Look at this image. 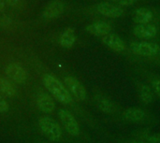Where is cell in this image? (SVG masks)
<instances>
[{"mask_svg":"<svg viewBox=\"0 0 160 143\" xmlns=\"http://www.w3.org/2000/svg\"><path fill=\"white\" fill-rule=\"evenodd\" d=\"M42 81L50 95L58 102L64 105H71L73 103V97L68 88L54 75L50 73L44 74L42 77Z\"/></svg>","mask_w":160,"mask_h":143,"instance_id":"cell-1","label":"cell"},{"mask_svg":"<svg viewBox=\"0 0 160 143\" xmlns=\"http://www.w3.org/2000/svg\"><path fill=\"white\" fill-rule=\"evenodd\" d=\"M38 126L41 133L53 142L59 141L63 137L62 126L53 118L50 116H42L38 121Z\"/></svg>","mask_w":160,"mask_h":143,"instance_id":"cell-2","label":"cell"},{"mask_svg":"<svg viewBox=\"0 0 160 143\" xmlns=\"http://www.w3.org/2000/svg\"><path fill=\"white\" fill-rule=\"evenodd\" d=\"M61 126L71 137H78L81 134V126L76 117L67 109H60L57 112Z\"/></svg>","mask_w":160,"mask_h":143,"instance_id":"cell-3","label":"cell"},{"mask_svg":"<svg viewBox=\"0 0 160 143\" xmlns=\"http://www.w3.org/2000/svg\"><path fill=\"white\" fill-rule=\"evenodd\" d=\"M130 51L142 57H155L160 53V46L147 41H134L130 44Z\"/></svg>","mask_w":160,"mask_h":143,"instance_id":"cell-4","label":"cell"},{"mask_svg":"<svg viewBox=\"0 0 160 143\" xmlns=\"http://www.w3.org/2000/svg\"><path fill=\"white\" fill-rule=\"evenodd\" d=\"M64 84L68 88V92L78 101H85L87 99V91L83 84L75 77L67 76L64 79Z\"/></svg>","mask_w":160,"mask_h":143,"instance_id":"cell-5","label":"cell"},{"mask_svg":"<svg viewBox=\"0 0 160 143\" xmlns=\"http://www.w3.org/2000/svg\"><path fill=\"white\" fill-rule=\"evenodd\" d=\"M5 72H6L7 78L10 80L12 82L17 83V84L24 83L28 78L26 69L23 67L22 65L19 63L8 64L5 68Z\"/></svg>","mask_w":160,"mask_h":143,"instance_id":"cell-6","label":"cell"},{"mask_svg":"<svg viewBox=\"0 0 160 143\" xmlns=\"http://www.w3.org/2000/svg\"><path fill=\"white\" fill-rule=\"evenodd\" d=\"M65 11V3L61 0L51 1L43 9L42 16L46 20H53L60 17Z\"/></svg>","mask_w":160,"mask_h":143,"instance_id":"cell-7","label":"cell"},{"mask_svg":"<svg viewBox=\"0 0 160 143\" xmlns=\"http://www.w3.org/2000/svg\"><path fill=\"white\" fill-rule=\"evenodd\" d=\"M36 104L38 110L45 113V114H50L53 112L55 110V103L53 100V97L44 92H40L36 98Z\"/></svg>","mask_w":160,"mask_h":143,"instance_id":"cell-8","label":"cell"},{"mask_svg":"<svg viewBox=\"0 0 160 143\" xmlns=\"http://www.w3.org/2000/svg\"><path fill=\"white\" fill-rule=\"evenodd\" d=\"M96 10L98 13L109 18H119L122 17L125 13V10L121 7L107 2H103L97 5Z\"/></svg>","mask_w":160,"mask_h":143,"instance_id":"cell-9","label":"cell"},{"mask_svg":"<svg viewBox=\"0 0 160 143\" xmlns=\"http://www.w3.org/2000/svg\"><path fill=\"white\" fill-rule=\"evenodd\" d=\"M102 44L115 52H123L126 50L125 41L115 34H108L101 38Z\"/></svg>","mask_w":160,"mask_h":143,"instance_id":"cell-10","label":"cell"},{"mask_svg":"<svg viewBox=\"0 0 160 143\" xmlns=\"http://www.w3.org/2000/svg\"><path fill=\"white\" fill-rule=\"evenodd\" d=\"M146 117H147L146 112L141 108H136V107L128 108L125 110V111L123 112V118L127 122L132 124L142 123L143 121L146 120Z\"/></svg>","mask_w":160,"mask_h":143,"instance_id":"cell-11","label":"cell"},{"mask_svg":"<svg viewBox=\"0 0 160 143\" xmlns=\"http://www.w3.org/2000/svg\"><path fill=\"white\" fill-rule=\"evenodd\" d=\"M133 34L142 39H150L158 35V28L154 24H137L133 28Z\"/></svg>","mask_w":160,"mask_h":143,"instance_id":"cell-12","label":"cell"},{"mask_svg":"<svg viewBox=\"0 0 160 143\" xmlns=\"http://www.w3.org/2000/svg\"><path fill=\"white\" fill-rule=\"evenodd\" d=\"M112 29V26L107 22H95L93 23L88 24L85 27V30L90 35L96 36V37H104L108 34H110Z\"/></svg>","mask_w":160,"mask_h":143,"instance_id":"cell-13","label":"cell"},{"mask_svg":"<svg viewBox=\"0 0 160 143\" xmlns=\"http://www.w3.org/2000/svg\"><path fill=\"white\" fill-rule=\"evenodd\" d=\"M95 103L97 108L105 114H112L116 111V106L114 102L102 95H97L95 96Z\"/></svg>","mask_w":160,"mask_h":143,"instance_id":"cell-14","label":"cell"},{"mask_svg":"<svg viewBox=\"0 0 160 143\" xmlns=\"http://www.w3.org/2000/svg\"><path fill=\"white\" fill-rule=\"evenodd\" d=\"M76 42V33L75 30L71 27L66 28L59 37V44L61 47L69 49Z\"/></svg>","mask_w":160,"mask_h":143,"instance_id":"cell-15","label":"cell"},{"mask_svg":"<svg viewBox=\"0 0 160 143\" xmlns=\"http://www.w3.org/2000/svg\"><path fill=\"white\" fill-rule=\"evenodd\" d=\"M0 95L6 97H14L17 95V89L10 80L0 76Z\"/></svg>","mask_w":160,"mask_h":143,"instance_id":"cell-16","label":"cell"},{"mask_svg":"<svg viewBox=\"0 0 160 143\" xmlns=\"http://www.w3.org/2000/svg\"><path fill=\"white\" fill-rule=\"evenodd\" d=\"M154 15L153 12L147 7H140L134 13V22L138 24H147L149 23Z\"/></svg>","mask_w":160,"mask_h":143,"instance_id":"cell-17","label":"cell"},{"mask_svg":"<svg viewBox=\"0 0 160 143\" xmlns=\"http://www.w3.org/2000/svg\"><path fill=\"white\" fill-rule=\"evenodd\" d=\"M154 91L151 86L147 84H141L138 88V96L140 100L144 105H149L154 101Z\"/></svg>","mask_w":160,"mask_h":143,"instance_id":"cell-18","label":"cell"},{"mask_svg":"<svg viewBox=\"0 0 160 143\" xmlns=\"http://www.w3.org/2000/svg\"><path fill=\"white\" fill-rule=\"evenodd\" d=\"M143 141L147 143H160V134L158 133L149 134L143 138Z\"/></svg>","mask_w":160,"mask_h":143,"instance_id":"cell-19","label":"cell"},{"mask_svg":"<svg viewBox=\"0 0 160 143\" xmlns=\"http://www.w3.org/2000/svg\"><path fill=\"white\" fill-rule=\"evenodd\" d=\"M9 110V105L5 97L0 95V113H6Z\"/></svg>","mask_w":160,"mask_h":143,"instance_id":"cell-20","label":"cell"},{"mask_svg":"<svg viewBox=\"0 0 160 143\" xmlns=\"http://www.w3.org/2000/svg\"><path fill=\"white\" fill-rule=\"evenodd\" d=\"M151 87L154 91V93L160 97V79H155L152 81Z\"/></svg>","mask_w":160,"mask_h":143,"instance_id":"cell-21","label":"cell"},{"mask_svg":"<svg viewBox=\"0 0 160 143\" xmlns=\"http://www.w3.org/2000/svg\"><path fill=\"white\" fill-rule=\"evenodd\" d=\"M112 1L120 6H131L136 2V0H112Z\"/></svg>","mask_w":160,"mask_h":143,"instance_id":"cell-22","label":"cell"},{"mask_svg":"<svg viewBox=\"0 0 160 143\" xmlns=\"http://www.w3.org/2000/svg\"><path fill=\"white\" fill-rule=\"evenodd\" d=\"M9 23V20L7 17L0 16V26H8Z\"/></svg>","mask_w":160,"mask_h":143,"instance_id":"cell-23","label":"cell"},{"mask_svg":"<svg viewBox=\"0 0 160 143\" xmlns=\"http://www.w3.org/2000/svg\"><path fill=\"white\" fill-rule=\"evenodd\" d=\"M20 1H21V0H6V2H7L9 6H11V7H14V6L18 5Z\"/></svg>","mask_w":160,"mask_h":143,"instance_id":"cell-24","label":"cell"},{"mask_svg":"<svg viewBox=\"0 0 160 143\" xmlns=\"http://www.w3.org/2000/svg\"><path fill=\"white\" fill-rule=\"evenodd\" d=\"M5 8V0H0V11H3Z\"/></svg>","mask_w":160,"mask_h":143,"instance_id":"cell-25","label":"cell"},{"mask_svg":"<svg viewBox=\"0 0 160 143\" xmlns=\"http://www.w3.org/2000/svg\"><path fill=\"white\" fill-rule=\"evenodd\" d=\"M129 143H147V142H145V141H131Z\"/></svg>","mask_w":160,"mask_h":143,"instance_id":"cell-26","label":"cell"},{"mask_svg":"<svg viewBox=\"0 0 160 143\" xmlns=\"http://www.w3.org/2000/svg\"><path fill=\"white\" fill-rule=\"evenodd\" d=\"M41 143H48V142H41Z\"/></svg>","mask_w":160,"mask_h":143,"instance_id":"cell-27","label":"cell"}]
</instances>
